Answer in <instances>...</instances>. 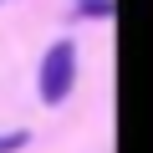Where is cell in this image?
<instances>
[{
	"instance_id": "obj_3",
	"label": "cell",
	"mask_w": 153,
	"mask_h": 153,
	"mask_svg": "<svg viewBox=\"0 0 153 153\" xmlns=\"http://www.w3.org/2000/svg\"><path fill=\"white\" fill-rule=\"evenodd\" d=\"M21 143H26V133H0V153H16Z\"/></svg>"
},
{
	"instance_id": "obj_1",
	"label": "cell",
	"mask_w": 153,
	"mask_h": 153,
	"mask_svg": "<svg viewBox=\"0 0 153 153\" xmlns=\"http://www.w3.org/2000/svg\"><path fill=\"white\" fill-rule=\"evenodd\" d=\"M71 76H76V46L71 41H56L41 61V97L46 102H61L71 92Z\"/></svg>"
},
{
	"instance_id": "obj_2",
	"label": "cell",
	"mask_w": 153,
	"mask_h": 153,
	"mask_svg": "<svg viewBox=\"0 0 153 153\" xmlns=\"http://www.w3.org/2000/svg\"><path fill=\"white\" fill-rule=\"evenodd\" d=\"M82 16H112V0H76Z\"/></svg>"
}]
</instances>
